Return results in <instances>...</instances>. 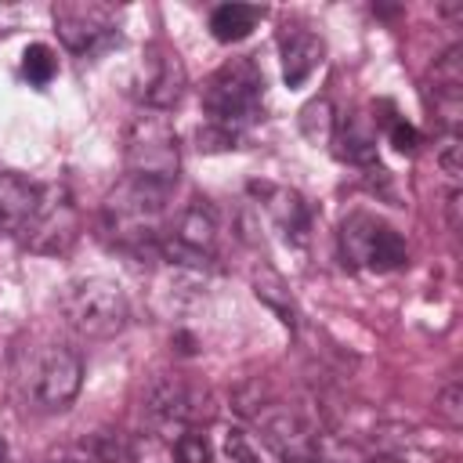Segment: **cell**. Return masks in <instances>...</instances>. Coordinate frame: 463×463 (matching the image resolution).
Here are the masks:
<instances>
[{
  "label": "cell",
  "instance_id": "1",
  "mask_svg": "<svg viewBox=\"0 0 463 463\" xmlns=\"http://www.w3.org/2000/svg\"><path fill=\"white\" fill-rule=\"evenodd\" d=\"M203 109L210 116L206 130H199V148H228L239 134L257 123L264 109V72L253 58L224 61L203 87Z\"/></svg>",
  "mask_w": 463,
  "mask_h": 463
},
{
  "label": "cell",
  "instance_id": "2",
  "mask_svg": "<svg viewBox=\"0 0 463 463\" xmlns=\"http://www.w3.org/2000/svg\"><path fill=\"white\" fill-rule=\"evenodd\" d=\"M166 199L170 192L137 184V181H119L105 203H101V232L130 253H159L163 232H166Z\"/></svg>",
  "mask_w": 463,
  "mask_h": 463
},
{
  "label": "cell",
  "instance_id": "3",
  "mask_svg": "<svg viewBox=\"0 0 463 463\" xmlns=\"http://www.w3.org/2000/svg\"><path fill=\"white\" fill-rule=\"evenodd\" d=\"M123 166H127V181L174 192L181 174V148H177V130L163 112L145 109L130 119L123 137Z\"/></svg>",
  "mask_w": 463,
  "mask_h": 463
},
{
  "label": "cell",
  "instance_id": "4",
  "mask_svg": "<svg viewBox=\"0 0 463 463\" xmlns=\"http://www.w3.org/2000/svg\"><path fill=\"white\" fill-rule=\"evenodd\" d=\"M58 307L65 315V326L72 333H80L83 340H109V336L123 333L130 322V304H127L123 286L112 279H101V275L72 279L61 289Z\"/></svg>",
  "mask_w": 463,
  "mask_h": 463
},
{
  "label": "cell",
  "instance_id": "5",
  "mask_svg": "<svg viewBox=\"0 0 463 463\" xmlns=\"http://www.w3.org/2000/svg\"><path fill=\"white\" fill-rule=\"evenodd\" d=\"M80 383H83V358H80V351H72L65 344H47L29 362L25 391H29L33 409H40V412L69 409L72 398L80 394Z\"/></svg>",
  "mask_w": 463,
  "mask_h": 463
},
{
  "label": "cell",
  "instance_id": "6",
  "mask_svg": "<svg viewBox=\"0 0 463 463\" xmlns=\"http://www.w3.org/2000/svg\"><path fill=\"white\" fill-rule=\"evenodd\" d=\"M340 246L351 264H362L369 271H394L409 260L405 239L373 213H351L340 224Z\"/></svg>",
  "mask_w": 463,
  "mask_h": 463
},
{
  "label": "cell",
  "instance_id": "7",
  "mask_svg": "<svg viewBox=\"0 0 463 463\" xmlns=\"http://www.w3.org/2000/svg\"><path fill=\"white\" fill-rule=\"evenodd\" d=\"M141 409L148 416L152 427L159 430H188L195 427L199 420H206V394H199L188 380L181 376H156L141 398ZM174 434V438H177Z\"/></svg>",
  "mask_w": 463,
  "mask_h": 463
},
{
  "label": "cell",
  "instance_id": "8",
  "mask_svg": "<svg viewBox=\"0 0 463 463\" xmlns=\"http://www.w3.org/2000/svg\"><path fill=\"white\" fill-rule=\"evenodd\" d=\"M25 232H29L25 246L33 253H65L80 235V213H76L72 195L58 184L43 188L40 206H36L33 221L25 224Z\"/></svg>",
  "mask_w": 463,
  "mask_h": 463
},
{
  "label": "cell",
  "instance_id": "9",
  "mask_svg": "<svg viewBox=\"0 0 463 463\" xmlns=\"http://www.w3.org/2000/svg\"><path fill=\"white\" fill-rule=\"evenodd\" d=\"M188 87V76H184V61L177 58L174 47L166 43H152L145 51V61H141V101L145 109L152 112H166L181 101Z\"/></svg>",
  "mask_w": 463,
  "mask_h": 463
},
{
  "label": "cell",
  "instance_id": "10",
  "mask_svg": "<svg viewBox=\"0 0 463 463\" xmlns=\"http://www.w3.org/2000/svg\"><path fill=\"white\" fill-rule=\"evenodd\" d=\"M54 25H58L61 43H65L72 54H87V51H94L101 40L112 36V29H116V11L105 7V4H80V0H69V4H54Z\"/></svg>",
  "mask_w": 463,
  "mask_h": 463
},
{
  "label": "cell",
  "instance_id": "11",
  "mask_svg": "<svg viewBox=\"0 0 463 463\" xmlns=\"http://www.w3.org/2000/svg\"><path fill=\"white\" fill-rule=\"evenodd\" d=\"M43 188L33 184L29 177L14 174V170H0V235L11 232H25V224L33 221L36 206H40Z\"/></svg>",
  "mask_w": 463,
  "mask_h": 463
},
{
  "label": "cell",
  "instance_id": "12",
  "mask_svg": "<svg viewBox=\"0 0 463 463\" xmlns=\"http://www.w3.org/2000/svg\"><path fill=\"white\" fill-rule=\"evenodd\" d=\"M326 58V43L322 36L307 33V29H293L282 36V80L286 87H304V80L322 65Z\"/></svg>",
  "mask_w": 463,
  "mask_h": 463
},
{
  "label": "cell",
  "instance_id": "13",
  "mask_svg": "<svg viewBox=\"0 0 463 463\" xmlns=\"http://www.w3.org/2000/svg\"><path fill=\"white\" fill-rule=\"evenodd\" d=\"M260 192H264V206L275 217V224L282 228V235L289 242H304V235H307V206H304V199L297 192H289V188H260Z\"/></svg>",
  "mask_w": 463,
  "mask_h": 463
},
{
  "label": "cell",
  "instance_id": "14",
  "mask_svg": "<svg viewBox=\"0 0 463 463\" xmlns=\"http://www.w3.org/2000/svg\"><path fill=\"white\" fill-rule=\"evenodd\" d=\"M260 14L264 11L257 4H217L210 11V33L221 43H239V40H246L257 29Z\"/></svg>",
  "mask_w": 463,
  "mask_h": 463
},
{
  "label": "cell",
  "instance_id": "15",
  "mask_svg": "<svg viewBox=\"0 0 463 463\" xmlns=\"http://www.w3.org/2000/svg\"><path fill=\"white\" fill-rule=\"evenodd\" d=\"M253 293H257L260 304H268V307L279 315L282 326L297 329V304H293V297H289L286 279H282L271 264H257V268H253Z\"/></svg>",
  "mask_w": 463,
  "mask_h": 463
},
{
  "label": "cell",
  "instance_id": "16",
  "mask_svg": "<svg viewBox=\"0 0 463 463\" xmlns=\"http://www.w3.org/2000/svg\"><path fill=\"white\" fill-rule=\"evenodd\" d=\"M333 141H340V159H347V163H373L376 159V130L365 116H351Z\"/></svg>",
  "mask_w": 463,
  "mask_h": 463
},
{
  "label": "cell",
  "instance_id": "17",
  "mask_svg": "<svg viewBox=\"0 0 463 463\" xmlns=\"http://www.w3.org/2000/svg\"><path fill=\"white\" fill-rule=\"evenodd\" d=\"M300 134L311 145H329L336 137V112L329 98H315L300 109Z\"/></svg>",
  "mask_w": 463,
  "mask_h": 463
},
{
  "label": "cell",
  "instance_id": "18",
  "mask_svg": "<svg viewBox=\"0 0 463 463\" xmlns=\"http://www.w3.org/2000/svg\"><path fill=\"white\" fill-rule=\"evenodd\" d=\"M58 72V58L47 43H29L25 54H22V76L33 83V87H47Z\"/></svg>",
  "mask_w": 463,
  "mask_h": 463
},
{
  "label": "cell",
  "instance_id": "19",
  "mask_svg": "<svg viewBox=\"0 0 463 463\" xmlns=\"http://www.w3.org/2000/svg\"><path fill=\"white\" fill-rule=\"evenodd\" d=\"M170 452H174L177 463H210V459H213V449H210L206 434L195 430V427L181 430V434L170 441Z\"/></svg>",
  "mask_w": 463,
  "mask_h": 463
},
{
  "label": "cell",
  "instance_id": "20",
  "mask_svg": "<svg viewBox=\"0 0 463 463\" xmlns=\"http://www.w3.org/2000/svg\"><path fill=\"white\" fill-rule=\"evenodd\" d=\"M434 412H438L452 430L463 427V383H459V380H452L449 387H441V394H438V402H434Z\"/></svg>",
  "mask_w": 463,
  "mask_h": 463
},
{
  "label": "cell",
  "instance_id": "21",
  "mask_svg": "<svg viewBox=\"0 0 463 463\" xmlns=\"http://www.w3.org/2000/svg\"><path fill=\"white\" fill-rule=\"evenodd\" d=\"M459 152H463V145H459V134L456 130H449L445 137H441V145H438V166H441V174L452 181V188H456V181H459V174H463V159H459Z\"/></svg>",
  "mask_w": 463,
  "mask_h": 463
},
{
  "label": "cell",
  "instance_id": "22",
  "mask_svg": "<svg viewBox=\"0 0 463 463\" xmlns=\"http://www.w3.org/2000/svg\"><path fill=\"white\" fill-rule=\"evenodd\" d=\"M387 137H391V145H394L398 152H405V156H412V152L420 148V130H416L412 123H405V119H394V123L387 127Z\"/></svg>",
  "mask_w": 463,
  "mask_h": 463
},
{
  "label": "cell",
  "instance_id": "23",
  "mask_svg": "<svg viewBox=\"0 0 463 463\" xmlns=\"http://www.w3.org/2000/svg\"><path fill=\"white\" fill-rule=\"evenodd\" d=\"M224 456H228V463H257L253 445L246 441L242 430H228V438H224Z\"/></svg>",
  "mask_w": 463,
  "mask_h": 463
},
{
  "label": "cell",
  "instance_id": "24",
  "mask_svg": "<svg viewBox=\"0 0 463 463\" xmlns=\"http://www.w3.org/2000/svg\"><path fill=\"white\" fill-rule=\"evenodd\" d=\"M449 228L459 232V188L449 192Z\"/></svg>",
  "mask_w": 463,
  "mask_h": 463
},
{
  "label": "cell",
  "instance_id": "25",
  "mask_svg": "<svg viewBox=\"0 0 463 463\" xmlns=\"http://www.w3.org/2000/svg\"><path fill=\"white\" fill-rule=\"evenodd\" d=\"M369 463H405V459H398V456H376V459H369Z\"/></svg>",
  "mask_w": 463,
  "mask_h": 463
},
{
  "label": "cell",
  "instance_id": "26",
  "mask_svg": "<svg viewBox=\"0 0 463 463\" xmlns=\"http://www.w3.org/2000/svg\"><path fill=\"white\" fill-rule=\"evenodd\" d=\"M54 463H98V459H83V456H69V459H54Z\"/></svg>",
  "mask_w": 463,
  "mask_h": 463
},
{
  "label": "cell",
  "instance_id": "27",
  "mask_svg": "<svg viewBox=\"0 0 463 463\" xmlns=\"http://www.w3.org/2000/svg\"><path fill=\"white\" fill-rule=\"evenodd\" d=\"M0 463H7V445H4V438H0Z\"/></svg>",
  "mask_w": 463,
  "mask_h": 463
}]
</instances>
